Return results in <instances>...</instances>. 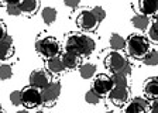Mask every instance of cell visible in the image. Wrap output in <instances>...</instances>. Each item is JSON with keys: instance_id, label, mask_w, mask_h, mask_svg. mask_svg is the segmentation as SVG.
I'll list each match as a JSON object with an SVG mask.
<instances>
[{"instance_id": "8992f818", "label": "cell", "mask_w": 158, "mask_h": 113, "mask_svg": "<svg viewBox=\"0 0 158 113\" xmlns=\"http://www.w3.org/2000/svg\"><path fill=\"white\" fill-rule=\"evenodd\" d=\"M76 26H78L79 30H82L83 33H93V31L98 28L99 23L95 19V16L92 14V11L85 9L76 17Z\"/></svg>"}, {"instance_id": "52a82bcc", "label": "cell", "mask_w": 158, "mask_h": 113, "mask_svg": "<svg viewBox=\"0 0 158 113\" xmlns=\"http://www.w3.org/2000/svg\"><path fill=\"white\" fill-rule=\"evenodd\" d=\"M61 82L58 81H52V82L47 85L44 89H41V98H43V105L45 106H52L54 103L58 100L59 95H61Z\"/></svg>"}, {"instance_id": "7a4b0ae2", "label": "cell", "mask_w": 158, "mask_h": 113, "mask_svg": "<svg viewBox=\"0 0 158 113\" xmlns=\"http://www.w3.org/2000/svg\"><path fill=\"white\" fill-rule=\"evenodd\" d=\"M150 50L151 47H150V41L147 37H143L140 34H131L126 40V51L134 60L143 61V58L147 55Z\"/></svg>"}, {"instance_id": "277c9868", "label": "cell", "mask_w": 158, "mask_h": 113, "mask_svg": "<svg viewBox=\"0 0 158 113\" xmlns=\"http://www.w3.org/2000/svg\"><path fill=\"white\" fill-rule=\"evenodd\" d=\"M35 50L45 60H51L54 56H59L61 44L54 37H41L35 41Z\"/></svg>"}, {"instance_id": "8fae6325", "label": "cell", "mask_w": 158, "mask_h": 113, "mask_svg": "<svg viewBox=\"0 0 158 113\" xmlns=\"http://www.w3.org/2000/svg\"><path fill=\"white\" fill-rule=\"evenodd\" d=\"M148 110H150V103L144 98H134L124 107V113H147Z\"/></svg>"}, {"instance_id": "603a6c76", "label": "cell", "mask_w": 158, "mask_h": 113, "mask_svg": "<svg viewBox=\"0 0 158 113\" xmlns=\"http://www.w3.org/2000/svg\"><path fill=\"white\" fill-rule=\"evenodd\" d=\"M6 7L7 14L10 16H20L21 14V9H20V2H6V3H2Z\"/></svg>"}, {"instance_id": "ba28073f", "label": "cell", "mask_w": 158, "mask_h": 113, "mask_svg": "<svg viewBox=\"0 0 158 113\" xmlns=\"http://www.w3.org/2000/svg\"><path fill=\"white\" fill-rule=\"evenodd\" d=\"M51 73L45 69H35L30 73V86H34L37 89H44L47 85L52 82Z\"/></svg>"}, {"instance_id": "7c38bea8", "label": "cell", "mask_w": 158, "mask_h": 113, "mask_svg": "<svg viewBox=\"0 0 158 113\" xmlns=\"http://www.w3.org/2000/svg\"><path fill=\"white\" fill-rule=\"evenodd\" d=\"M14 47H13V37L7 34L0 40V60H9L13 55Z\"/></svg>"}, {"instance_id": "4316f807", "label": "cell", "mask_w": 158, "mask_h": 113, "mask_svg": "<svg viewBox=\"0 0 158 113\" xmlns=\"http://www.w3.org/2000/svg\"><path fill=\"white\" fill-rule=\"evenodd\" d=\"M100 98L102 96H99L98 93L92 89H89L88 92L85 93V100H86V103H89V105H98V103L100 102Z\"/></svg>"}, {"instance_id": "f1b7e54d", "label": "cell", "mask_w": 158, "mask_h": 113, "mask_svg": "<svg viewBox=\"0 0 158 113\" xmlns=\"http://www.w3.org/2000/svg\"><path fill=\"white\" fill-rule=\"evenodd\" d=\"M9 98H10V102L13 103L14 106L23 105V100H21V90H14V92H11Z\"/></svg>"}, {"instance_id": "6da1fadb", "label": "cell", "mask_w": 158, "mask_h": 113, "mask_svg": "<svg viewBox=\"0 0 158 113\" xmlns=\"http://www.w3.org/2000/svg\"><path fill=\"white\" fill-rule=\"evenodd\" d=\"M64 48H65V52L75 54V55L82 58V56L90 55L95 51L96 43L90 36L79 34V33H71L65 38Z\"/></svg>"}, {"instance_id": "ac0fdd59", "label": "cell", "mask_w": 158, "mask_h": 113, "mask_svg": "<svg viewBox=\"0 0 158 113\" xmlns=\"http://www.w3.org/2000/svg\"><path fill=\"white\" fill-rule=\"evenodd\" d=\"M131 24L137 30L145 31V30H148V27H150L151 23H150V17H145V16H143V14H135L131 19Z\"/></svg>"}, {"instance_id": "3957f363", "label": "cell", "mask_w": 158, "mask_h": 113, "mask_svg": "<svg viewBox=\"0 0 158 113\" xmlns=\"http://www.w3.org/2000/svg\"><path fill=\"white\" fill-rule=\"evenodd\" d=\"M105 67L112 73H122L126 77H128L131 72V65L128 62L127 56L120 51H112L110 54H107V56L105 58Z\"/></svg>"}, {"instance_id": "9c48e42d", "label": "cell", "mask_w": 158, "mask_h": 113, "mask_svg": "<svg viewBox=\"0 0 158 113\" xmlns=\"http://www.w3.org/2000/svg\"><path fill=\"white\" fill-rule=\"evenodd\" d=\"M113 89V82L112 78L105 75V73H100V75H96L95 79H93V86L92 90H95L99 96H105L109 95V92Z\"/></svg>"}, {"instance_id": "d6986e66", "label": "cell", "mask_w": 158, "mask_h": 113, "mask_svg": "<svg viewBox=\"0 0 158 113\" xmlns=\"http://www.w3.org/2000/svg\"><path fill=\"white\" fill-rule=\"evenodd\" d=\"M109 44H110V47H112L113 51H122V50L126 48V40L117 33H113L112 36H110V38H109Z\"/></svg>"}, {"instance_id": "e0dca14e", "label": "cell", "mask_w": 158, "mask_h": 113, "mask_svg": "<svg viewBox=\"0 0 158 113\" xmlns=\"http://www.w3.org/2000/svg\"><path fill=\"white\" fill-rule=\"evenodd\" d=\"M20 9H21V14L33 16L40 9V2L38 0H23L20 2Z\"/></svg>"}, {"instance_id": "2e32d148", "label": "cell", "mask_w": 158, "mask_h": 113, "mask_svg": "<svg viewBox=\"0 0 158 113\" xmlns=\"http://www.w3.org/2000/svg\"><path fill=\"white\" fill-rule=\"evenodd\" d=\"M47 71L49 73H54V75H59L65 71V67L62 64V60H61V55L59 56H54L51 60H47Z\"/></svg>"}, {"instance_id": "d4e9b609", "label": "cell", "mask_w": 158, "mask_h": 113, "mask_svg": "<svg viewBox=\"0 0 158 113\" xmlns=\"http://www.w3.org/2000/svg\"><path fill=\"white\" fill-rule=\"evenodd\" d=\"M147 37H148V41H152V43L158 44V24L155 23V21L151 23L150 27H148Z\"/></svg>"}, {"instance_id": "8d00e7d4", "label": "cell", "mask_w": 158, "mask_h": 113, "mask_svg": "<svg viewBox=\"0 0 158 113\" xmlns=\"http://www.w3.org/2000/svg\"><path fill=\"white\" fill-rule=\"evenodd\" d=\"M0 113H4V112H3V110H0Z\"/></svg>"}, {"instance_id": "f546056e", "label": "cell", "mask_w": 158, "mask_h": 113, "mask_svg": "<svg viewBox=\"0 0 158 113\" xmlns=\"http://www.w3.org/2000/svg\"><path fill=\"white\" fill-rule=\"evenodd\" d=\"M7 36V28H6V26H4V23L2 20H0V40L3 38V37H6Z\"/></svg>"}, {"instance_id": "5b68a950", "label": "cell", "mask_w": 158, "mask_h": 113, "mask_svg": "<svg viewBox=\"0 0 158 113\" xmlns=\"http://www.w3.org/2000/svg\"><path fill=\"white\" fill-rule=\"evenodd\" d=\"M21 100H23V105L27 109H35V107L43 105L41 90L28 85L21 90Z\"/></svg>"}, {"instance_id": "4dcf8cb0", "label": "cell", "mask_w": 158, "mask_h": 113, "mask_svg": "<svg viewBox=\"0 0 158 113\" xmlns=\"http://www.w3.org/2000/svg\"><path fill=\"white\" fill-rule=\"evenodd\" d=\"M150 113H158V99L151 103V106H150Z\"/></svg>"}, {"instance_id": "d6a6232c", "label": "cell", "mask_w": 158, "mask_h": 113, "mask_svg": "<svg viewBox=\"0 0 158 113\" xmlns=\"http://www.w3.org/2000/svg\"><path fill=\"white\" fill-rule=\"evenodd\" d=\"M16 113H28V110H17Z\"/></svg>"}, {"instance_id": "e575fe53", "label": "cell", "mask_w": 158, "mask_h": 113, "mask_svg": "<svg viewBox=\"0 0 158 113\" xmlns=\"http://www.w3.org/2000/svg\"><path fill=\"white\" fill-rule=\"evenodd\" d=\"M105 113H114V112H112V110H109V112H105Z\"/></svg>"}, {"instance_id": "7402d4cb", "label": "cell", "mask_w": 158, "mask_h": 113, "mask_svg": "<svg viewBox=\"0 0 158 113\" xmlns=\"http://www.w3.org/2000/svg\"><path fill=\"white\" fill-rule=\"evenodd\" d=\"M112 82L113 86H118V88H128V77L122 75V73H112Z\"/></svg>"}, {"instance_id": "44dd1931", "label": "cell", "mask_w": 158, "mask_h": 113, "mask_svg": "<svg viewBox=\"0 0 158 113\" xmlns=\"http://www.w3.org/2000/svg\"><path fill=\"white\" fill-rule=\"evenodd\" d=\"M79 73H81V77L83 79H90L96 73V65L95 64H83L79 68Z\"/></svg>"}, {"instance_id": "484cf974", "label": "cell", "mask_w": 158, "mask_h": 113, "mask_svg": "<svg viewBox=\"0 0 158 113\" xmlns=\"http://www.w3.org/2000/svg\"><path fill=\"white\" fill-rule=\"evenodd\" d=\"M13 77V68L11 65H0V81H7L9 78Z\"/></svg>"}, {"instance_id": "5bb4252c", "label": "cell", "mask_w": 158, "mask_h": 113, "mask_svg": "<svg viewBox=\"0 0 158 113\" xmlns=\"http://www.w3.org/2000/svg\"><path fill=\"white\" fill-rule=\"evenodd\" d=\"M144 95L148 98V99L157 100L158 99V77H151L148 78L144 83Z\"/></svg>"}, {"instance_id": "1f68e13d", "label": "cell", "mask_w": 158, "mask_h": 113, "mask_svg": "<svg viewBox=\"0 0 158 113\" xmlns=\"http://www.w3.org/2000/svg\"><path fill=\"white\" fill-rule=\"evenodd\" d=\"M64 4H65L66 7H71V9H76V7H79V2H64Z\"/></svg>"}, {"instance_id": "ffe728a7", "label": "cell", "mask_w": 158, "mask_h": 113, "mask_svg": "<svg viewBox=\"0 0 158 113\" xmlns=\"http://www.w3.org/2000/svg\"><path fill=\"white\" fill-rule=\"evenodd\" d=\"M41 19L47 26H51L56 20V10L54 7H44L41 10Z\"/></svg>"}, {"instance_id": "83f0119b", "label": "cell", "mask_w": 158, "mask_h": 113, "mask_svg": "<svg viewBox=\"0 0 158 113\" xmlns=\"http://www.w3.org/2000/svg\"><path fill=\"white\" fill-rule=\"evenodd\" d=\"M90 11H92V14L95 16V19L98 20V23H100V21H103L106 19V11L103 7L100 6H95L93 9H90Z\"/></svg>"}, {"instance_id": "836d02e7", "label": "cell", "mask_w": 158, "mask_h": 113, "mask_svg": "<svg viewBox=\"0 0 158 113\" xmlns=\"http://www.w3.org/2000/svg\"><path fill=\"white\" fill-rule=\"evenodd\" d=\"M155 23L158 24V14H157V19H155Z\"/></svg>"}, {"instance_id": "cb8c5ba5", "label": "cell", "mask_w": 158, "mask_h": 113, "mask_svg": "<svg viewBox=\"0 0 158 113\" xmlns=\"http://www.w3.org/2000/svg\"><path fill=\"white\" fill-rule=\"evenodd\" d=\"M143 62H144L145 65H150V67H155V65H158V51L150 50L147 55L143 58Z\"/></svg>"}, {"instance_id": "30bf717a", "label": "cell", "mask_w": 158, "mask_h": 113, "mask_svg": "<svg viewBox=\"0 0 158 113\" xmlns=\"http://www.w3.org/2000/svg\"><path fill=\"white\" fill-rule=\"evenodd\" d=\"M107 98L116 106H124L130 102V90H128V88L113 86V89L109 92Z\"/></svg>"}, {"instance_id": "4fadbf2b", "label": "cell", "mask_w": 158, "mask_h": 113, "mask_svg": "<svg viewBox=\"0 0 158 113\" xmlns=\"http://www.w3.org/2000/svg\"><path fill=\"white\" fill-rule=\"evenodd\" d=\"M138 7L141 11L140 14L145 17L158 14V0H141V2H138Z\"/></svg>"}, {"instance_id": "d590c367", "label": "cell", "mask_w": 158, "mask_h": 113, "mask_svg": "<svg viewBox=\"0 0 158 113\" xmlns=\"http://www.w3.org/2000/svg\"><path fill=\"white\" fill-rule=\"evenodd\" d=\"M0 110H3V109H2V105H0Z\"/></svg>"}, {"instance_id": "9a60e30c", "label": "cell", "mask_w": 158, "mask_h": 113, "mask_svg": "<svg viewBox=\"0 0 158 113\" xmlns=\"http://www.w3.org/2000/svg\"><path fill=\"white\" fill-rule=\"evenodd\" d=\"M61 60H62L65 69H76L81 65V56L75 55V54H71V52H64L61 55Z\"/></svg>"}]
</instances>
